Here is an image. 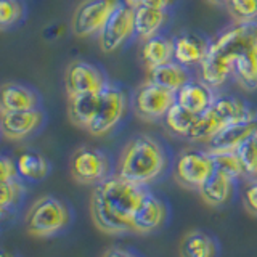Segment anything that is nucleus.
<instances>
[{"label":"nucleus","mask_w":257,"mask_h":257,"mask_svg":"<svg viewBox=\"0 0 257 257\" xmlns=\"http://www.w3.org/2000/svg\"><path fill=\"white\" fill-rule=\"evenodd\" d=\"M147 187L132 183L116 174L96 183L90 198L93 223L104 233L120 235L134 231L132 217L139 207Z\"/></svg>","instance_id":"1"},{"label":"nucleus","mask_w":257,"mask_h":257,"mask_svg":"<svg viewBox=\"0 0 257 257\" xmlns=\"http://www.w3.org/2000/svg\"><path fill=\"white\" fill-rule=\"evenodd\" d=\"M252 47H257V21L233 23L211 40L206 58L198 66L199 79L220 88L231 77L235 60Z\"/></svg>","instance_id":"2"},{"label":"nucleus","mask_w":257,"mask_h":257,"mask_svg":"<svg viewBox=\"0 0 257 257\" xmlns=\"http://www.w3.org/2000/svg\"><path fill=\"white\" fill-rule=\"evenodd\" d=\"M171 166L169 153L158 139L140 134L131 139L120 151L114 174L122 179L148 187L163 179Z\"/></svg>","instance_id":"3"},{"label":"nucleus","mask_w":257,"mask_h":257,"mask_svg":"<svg viewBox=\"0 0 257 257\" xmlns=\"http://www.w3.org/2000/svg\"><path fill=\"white\" fill-rule=\"evenodd\" d=\"M71 222L68 206L55 196H42L32 203L24 217V228L28 235L48 238L58 235Z\"/></svg>","instance_id":"4"},{"label":"nucleus","mask_w":257,"mask_h":257,"mask_svg":"<svg viewBox=\"0 0 257 257\" xmlns=\"http://www.w3.org/2000/svg\"><path fill=\"white\" fill-rule=\"evenodd\" d=\"M128 109V96L116 84L108 82L100 93V104L92 122L85 131L93 137H103L112 132L122 122Z\"/></svg>","instance_id":"5"},{"label":"nucleus","mask_w":257,"mask_h":257,"mask_svg":"<svg viewBox=\"0 0 257 257\" xmlns=\"http://www.w3.org/2000/svg\"><path fill=\"white\" fill-rule=\"evenodd\" d=\"M69 171L76 182L96 185L111 175V161L106 153L98 148L82 147L72 155Z\"/></svg>","instance_id":"6"},{"label":"nucleus","mask_w":257,"mask_h":257,"mask_svg":"<svg viewBox=\"0 0 257 257\" xmlns=\"http://www.w3.org/2000/svg\"><path fill=\"white\" fill-rule=\"evenodd\" d=\"M214 172V163L207 150H185L174 163V177L182 187L198 190Z\"/></svg>","instance_id":"7"},{"label":"nucleus","mask_w":257,"mask_h":257,"mask_svg":"<svg viewBox=\"0 0 257 257\" xmlns=\"http://www.w3.org/2000/svg\"><path fill=\"white\" fill-rule=\"evenodd\" d=\"M120 4V0H85L80 4L71 20L72 34L85 39L98 36L109 15Z\"/></svg>","instance_id":"8"},{"label":"nucleus","mask_w":257,"mask_h":257,"mask_svg":"<svg viewBox=\"0 0 257 257\" xmlns=\"http://www.w3.org/2000/svg\"><path fill=\"white\" fill-rule=\"evenodd\" d=\"M135 36V21H134V8L120 2L114 12L109 15L108 21L104 23L100 31L98 45L104 53H114L122 48L128 40Z\"/></svg>","instance_id":"9"},{"label":"nucleus","mask_w":257,"mask_h":257,"mask_svg":"<svg viewBox=\"0 0 257 257\" xmlns=\"http://www.w3.org/2000/svg\"><path fill=\"white\" fill-rule=\"evenodd\" d=\"M175 103V92L167 90L153 82L142 84L132 95L134 112L143 120L164 119L166 112Z\"/></svg>","instance_id":"10"},{"label":"nucleus","mask_w":257,"mask_h":257,"mask_svg":"<svg viewBox=\"0 0 257 257\" xmlns=\"http://www.w3.org/2000/svg\"><path fill=\"white\" fill-rule=\"evenodd\" d=\"M108 84L104 72L92 63L82 60L72 61L64 74V88L68 96L101 92Z\"/></svg>","instance_id":"11"},{"label":"nucleus","mask_w":257,"mask_h":257,"mask_svg":"<svg viewBox=\"0 0 257 257\" xmlns=\"http://www.w3.org/2000/svg\"><path fill=\"white\" fill-rule=\"evenodd\" d=\"M169 217V207L163 198L147 190L139 207L135 209L132 222L135 233H153L158 231L166 223Z\"/></svg>","instance_id":"12"},{"label":"nucleus","mask_w":257,"mask_h":257,"mask_svg":"<svg viewBox=\"0 0 257 257\" xmlns=\"http://www.w3.org/2000/svg\"><path fill=\"white\" fill-rule=\"evenodd\" d=\"M44 122V114L39 108L24 111L0 112V134L8 140H24L32 135Z\"/></svg>","instance_id":"13"},{"label":"nucleus","mask_w":257,"mask_h":257,"mask_svg":"<svg viewBox=\"0 0 257 257\" xmlns=\"http://www.w3.org/2000/svg\"><path fill=\"white\" fill-rule=\"evenodd\" d=\"M174 42V61L185 68L199 66L209 52L211 40L199 32L185 31L172 37Z\"/></svg>","instance_id":"14"},{"label":"nucleus","mask_w":257,"mask_h":257,"mask_svg":"<svg viewBox=\"0 0 257 257\" xmlns=\"http://www.w3.org/2000/svg\"><path fill=\"white\" fill-rule=\"evenodd\" d=\"M257 132V117L236 120L223 125L217 132L212 140L207 143L209 151H219V150H236L241 143L249 140Z\"/></svg>","instance_id":"15"},{"label":"nucleus","mask_w":257,"mask_h":257,"mask_svg":"<svg viewBox=\"0 0 257 257\" xmlns=\"http://www.w3.org/2000/svg\"><path fill=\"white\" fill-rule=\"evenodd\" d=\"M215 95V88L207 85L204 80L191 77L187 84L175 92V103H179L180 106L187 108L195 114H201L212 104Z\"/></svg>","instance_id":"16"},{"label":"nucleus","mask_w":257,"mask_h":257,"mask_svg":"<svg viewBox=\"0 0 257 257\" xmlns=\"http://www.w3.org/2000/svg\"><path fill=\"white\" fill-rule=\"evenodd\" d=\"M235 188H236L235 179H231V177L225 175L219 171H214L212 175L198 188V191L206 204L219 207L227 204L231 199V196L235 195Z\"/></svg>","instance_id":"17"},{"label":"nucleus","mask_w":257,"mask_h":257,"mask_svg":"<svg viewBox=\"0 0 257 257\" xmlns=\"http://www.w3.org/2000/svg\"><path fill=\"white\" fill-rule=\"evenodd\" d=\"M34 108H39V95L32 88L16 82H7L0 87V112Z\"/></svg>","instance_id":"18"},{"label":"nucleus","mask_w":257,"mask_h":257,"mask_svg":"<svg viewBox=\"0 0 257 257\" xmlns=\"http://www.w3.org/2000/svg\"><path fill=\"white\" fill-rule=\"evenodd\" d=\"M169 10H158L150 7H139L134 10L135 21V36L142 42L150 37H155L163 32L166 24L169 23Z\"/></svg>","instance_id":"19"},{"label":"nucleus","mask_w":257,"mask_h":257,"mask_svg":"<svg viewBox=\"0 0 257 257\" xmlns=\"http://www.w3.org/2000/svg\"><path fill=\"white\" fill-rule=\"evenodd\" d=\"M191 79L188 68L182 66L177 61H169L161 66L147 69V80L159 87H164L171 92H177Z\"/></svg>","instance_id":"20"},{"label":"nucleus","mask_w":257,"mask_h":257,"mask_svg":"<svg viewBox=\"0 0 257 257\" xmlns=\"http://www.w3.org/2000/svg\"><path fill=\"white\" fill-rule=\"evenodd\" d=\"M140 56L147 69L161 66L174 60V42L172 37L164 36L163 32L155 37L143 40L140 48Z\"/></svg>","instance_id":"21"},{"label":"nucleus","mask_w":257,"mask_h":257,"mask_svg":"<svg viewBox=\"0 0 257 257\" xmlns=\"http://www.w3.org/2000/svg\"><path fill=\"white\" fill-rule=\"evenodd\" d=\"M100 93L101 92H92L68 96V114L72 124L82 128L88 127L98 111Z\"/></svg>","instance_id":"22"},{"label":"nucleus","mask_w":257,"mask_h":257,"mask_svg":"<svg viewBox=\"0 0 257 257\" xmlns=\"http://www.w3.org/2000/svg\"><path fill=\"white\" fill-rule=\"evenodd\" d=\"M16 174L21 180L28 182H40L50 172V163L37 151H23L15 159Z\"/></svg>","instance_id":"23"},{"label":"nucleus","mask_w":257,"mask_h":257,"mask_svg":"<svg viewBox=\"0 0 257 257\" xmlns=\"http://www.w3.org/2000/svg\"><path fill=\"white\" fill-rule=\"evenodd\" d=\"M231 79L247 92L257 88V47L243 52L233 63Z\"/></svg>","instance_id":"24"},{"label":"nucleus","mask_w":257,"mask_h":257,"mask_svg":"<svg viewBox=\"0 0 257 257\" xmlns=\"http://www.w3.org/2000/svg\"><path fill=\"white\" fill-rule=\"evenodd\" d=\"M180 257H215V239L203 230H191L185 235L179 246Z\"/></svg>","instance_id":"25"},{"label":"nucleus","mask_w":257,"mask_h":257,"mask_svg":"<svg viewBox=\"0 0 257 257\" xmlns=\"http://www.w3.org/2000/svg\"><path fill=\"white\" fill-rule=\"evenodd\" d=\"M223 127L220 117L215 114V111L209 106L206 111L196 116V120L193 122L187 139L193 143H209L212 137Z\"/></svg>","instance_id":"26"},{"label":"nucleus","mask_w":257,"mask_h":257,"mask_svg":"<svg viewBox=\"0 0 257 257\" xmlns=\"http://www.w3.org/2000/svg\"><path fill=\"white\" fill-rule=\"evenodd\" d=\"M196 116L195 112L188 111L187 108L180 106L179 103H174L171 109L166 112L164 116V125L169 132L175 137H187L190 128L193 125V122L196 120Z\"/></svg>","instance_id":"27"},{"label":"nucleus","mask_w":257,"mask_h":257,"mask_svg":"<svg viewBox=\"0 0 257 257\" xmlns=\"http://www.w3.org/2000/svg\"><path fill=\"white\" fill-rule=\"evenodd\" d=\"M209 153H211V158L214 163V171H219L235 180L246 179L244 169H243V164H241V159L238 156L236 150H219V151H209Z\"/></svg>","instance_id":"28"},{"label":"nucleus","mask_w":257,"mask_h":257,"mask_svg":"<svg viewBox=\"0 0 257 257\" xmlns=\"http://www.w3.org/2000/svg\"><path fill=\"white\" fill-rule=\"evenodd\" d=\"M24 16L21 0H0V31L16 26Z\"/></svg>","instance_id":"29"},{"label":"nucleus","mask_w":257,"mask_h":257,"mask_svg":"<svg viewBox=\"0 0 257 257\" xmlns=\"http://www.w3.org/2000/svg\"><path fill=\"white\" fill-rule=\"evenodd\" d=\"M236 153L241 159V164H243L246 179H257V143L254 137L241 143L236 148Z\"/></svg>","instance_id":"30"},{"label":"nucleus","mask_w":257,"mask_h":257,"mask_svg":"<svg viewBox=\"0 0 257 257\" xmlns=\"http://www.w3.org/2000/svg\"><path fill=\"white\" fill-rule=\"evenodd\" d=\"M227 8L235 23L257 21V0H228Z\"/></svg>","instance_id":"31"},{"label":"nucleus","mask_w":257,"mask_h":257,"mask_svg":"<svg viewBox=\"0 0 257 257\" xmlns=\"http://www.w3.org/2000/svg\"><path fill=\"white\" fill-rule=\"evenodd\" d=\"M23 195H24V187L20 177L8 182H0V206L13 209L21 201Z\"/></svg>","instance_id":"32"},{"label":"nucleus","mask_w":257,"mask_h":257,"mask_svg":"<svg viewBox=\"0 0 257 257\" xmlns=\"http://www.w3.org/2000/svg\"><path fill=\"white\" fill-rule=\"evenodd\" d=\"M243 203L251 214L257 215V179H252L243 190Z\"/></svg>","instance_id":"33"},{"label":"nucleus","mask_w":257,"mask_h":257,"mask_svg":"<svg viewBox=\"0 0 257 257\" xmlns=\"http://www.w3.org/2000/svg\"><path fill=\"white\" fill-rule=\"evenodd\" d=\"M13 179H18L15 161L5 155H0V182H8Z\"/></svg>","instance_id":"34"},{"label":"nucleus","mask_w":257,"mask_h":257,"mask_svg":"<svg viewBox=\"0 0 257 257\" xmlns=\"http://www.w3.org/2000/svg\"><path fill=\"white\" fill-rule=\"evenodd\" d=\"M175 4V0H142L140 7L158 8V10H171V7Z\"/></svg>","instance_id":"35"},{"label":"nucleus","mask_w":257,"mask_h":257,"mask_svg":"<svg viewBox=\"0 0 257 257\" xmlns=\"http://www.w3.org/2000/svg\"><path fill=\"white\" fill-rule=\"evenodd\" d=\"M103 257H140V255L125 247H111L103 254Z\"/></svg>","instance_id":"36"},{"label":"nucleus","mask_w":257,"mask_h":257,"mask_svg":"<svg viewBox=\"0 0 257 257\" xmlns=\"http://www.w3.org/2000/svg\"><path fill=\"white\" fill-rule=\"evenodd\" d=\"M124 5H127V7H131V8H139L140 5H142V0H120Z\"/></svg>","instance_id":"37"},{"label":"nucleus","mask_w":257,"mask_h":257,"mask_svg":"<svg viewBox=\"0 0 257 257\" xmlns=\"http://www.w3.org/2000/svg\"><path fill=\"white\" fill-rule=\"evenodd\" d=\"M10 211H12V209H8L5 206H0V223H2L7 219V215L10 214Z\"/></svg>","instance_id":"38"},{"label":"nucleus","mask_w":257,"mask_h":257,"mask_svg":"<svg viewBox=\"0 0 257 257\" xmlns=\"http://www.w3.org/2000/svg\"><path fill=\"white\" fill-rule=\"evenodd\" d=\"M0 257H18V255L12 251H7V249H0Z\"/></svg>","instance_id":"39"},{"label":"nucleus","mask_w":257,"mask_h":257,"mask_svg":"<svg viewBox=\"0 0 257 257\" xmlns=\"http://www.w3.org/2000/svg\"><path fill=\"white\" fill-rule=\"evenodd\" d=\"M211 2H214V4H219V5H222V4L227 5V4H228V0H211Z\"/></svg>","instance_id":"40"},{"label":"nucleus","mask_w":257,"mask_h":257,"mask_svg":"<svg viewBox=\"0 0 257 257\" xmlns=\"http://www.w3.org/2000/svg\"><path fill=\"white\" fill-rule=\"evenodd\" d=\"M254 140H255V143H257V132L254 134Z\"/></svg>","instance_id":"41"}]
</instances>
